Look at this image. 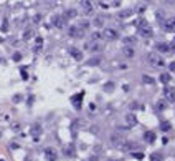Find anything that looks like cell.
Wrapping results in <instances>:
<instances>
[{
    "instance_id": "25",
    "label": "cell",
    "mask_w": 175,
    "mask_h": 161,
    "mask_svg": "<svg viewBox=\"0 0 175 161\" xmlns=\"http://www.w3.org/2000/svg\"><path fill=\"white\" fill-rule=\"evenodd\" d=\"M142 81H144V83H147V85H155V80H154L152 76H149V75H144L142 76Z\"/></svg>"
},
{
    "instance_id": "30",
    "label": "cell",
    "mask_w": 175,
    "mask_h": 161,
    "mask_svg": "<svg viewBox=\"0 0 175 161\" xmlns=\"http://www.w3.org/2000/svg\"><path fill=\"white\" fill-rule=\"evenodd\" d=\"M41 43H43V38L38 37V38H36V47H35V50H40V48H41Z\"/></svg>"
},
{
    "instance_id": "39",
    "label": "cell",
    "mask_w": 175,
    "mask_h": 161,
    "mask_svg": "<svg viewBox=\"0 0 175 161\" xmlns=\"http://www.w3.org/2000/svg\"><path fill=\"white\" fill-rule=\"evenodd\" d=\"M170 50H175V38L172 40V45H170Z\"/></svg>"
},
{
    "instance_id": "18",
    "label": "cell",
    "mask_w": 175,
    "mask_h": 161,
    "mask_svg": "<svg viewBox=\"0 0 175 161\" xmlns=\"http://www.w3.org/2000/svg\"><path fill=\"white\" fill-rule=\"evenodd\" d=\"M150 161H164V154L160 151H155V153L150 154Z\"/></svg>"
},
{
    "instance_id": "12",
    "label": "cell",
    "mask_w": 175,
    "mask_h": 161,
    "mask_svg": "<svg viewBox=\"0 0 175 161\" xmlns=\"http://www.w3.org/2000/svg\"><path fill=\"white\" fill-rule=\"evenodd\" d=\"M70 55H71L73 58H75V60H78V62H81V60H83V52H81V50H78V48H75V47L70 48Z\"/></svg>"
},
{
    "instance_id": "26",
    "label": "cell",
    "mask_w": 175,
    "mask_h": 161,
    "mask_svg": "<svg viewBox=\"0 0 175 161\" xmlns=\"http://www.w3.org/2000/svg\"><path fill=\"white\" fill-rule=\"evenodd\" d=\"M114 83L113 81H108V83H104V91H108V93H111V91H114Z\"/></svg>"
},
{
    "instance_id": "4",
    "label": "cell",
    "mask_w": 175,
    "mask_h": 161,
    "mask_svg": "<svg viewBox=\"0 0 175 161\" xmlns=\"http://www.w3.org/2000/svg\"><path fill=\"white\" fill-rule=\"evenodd\" d=\"M117 37H119V33L114 28H104L103 30V38H106V40H116Z\"/></svg>"
},
{
    "instance_id": "24",
    "label": "cell",
    "mask_w": 175,
    "mask_h": 161,
    "mask_svg": "<svg viewBox=\"0 0 175 161\" xmlns=\"http://www.w3.org/2000/svg\"><path fill=\"white\" fill-rule=\"evenodd\" d=\"M157 50L159 52H169L170 45H167V43H157Z\"/></svg>"
},
{
    "instance_id": "15",
    "label": "cell",
    "mask_w": 175,
    "mask_h": 161,
    "mask_svg": "<svg viewBox=\"0 0 175 161\" xmlns=\"http://www.w3.org/2000/svg\"><path fill=\"white\" fill-rule=\"evenodd\" d=\"M144 138H145V141H147V143H154L157 136H155L154 131H145V133H144Z\"/></svg>"
},
{
    "instance_id": "16",
    "label": "cell",
    "mask_w": 175,
    "mask_h": 161,
    "mask_svg": "<svg viewBox=\"0 0 175 161\" xmlns=\"http://www.w3.org/2000/svg\"><path fill=\"white\" fill-rule=\"evenodd\" d=\"M78 15V12L75 10V8H70V10H66L65 13H63V17L66 18V20H70V18H75Z\"/></svg>"
},
{
    "instance_id": "37",
    "label": "cell",
    "mask_w": 175,
    "mask_h": 161,
    "mask_svg": "<svg viewBox=\"0 0 175 161\" xmlns=\"http://www.w3.org/2000/svg\"><path fill=\"white\" fill-rule=\"evenodd\" d=\"M157 108H159V110H164V108H165V103H164V101H159V103H157Z\"/></svg>"
},
{
    "instance_id": "40",
    "label": "cell",
    "mask_w": 175,
    "mask_h": 161,
    "mask_svg": "<svg viewBox=\"0 0 175 161\" xmlns=\"http://www.w3.org/2000/svg\"><path fill=\"white\" fill-rule=\"evenodd\" d=\"M109 161H122V159H109Z\"/></svg>"
},
{
    "instance_id": "29",
    "label": "cell",
    "mask_w": 175,
    "mask_h": 161,
    "mask_svg": "<svg viewBox=\"0 0 175 161\" xmlns=\"http://www.w3.org/2000/svg\"><path fill=\"white\" fill-rule=\"evenodd\" d=\"M99 63H101V58H99V57H96V58H93V60L88 62V65H99Z\"/></svg>"
},
{
    "instance_id": "1",
    "label": "cell",
    "mask_w": 175,
    "mask_h": 161,
    "mask_svg": "<svg viewBox=\"0 0 175 161\" xmlns=\"http://www.w3.org/2000/svg\"><path fill=\"white\" fill-rule=\"evenodd\" d=\"M135 25H137V32H139L140 37H145V38L152 37V28H150V25L147 23V20L140 18V20L135 22Z\"/></svg>"
},
{
    "instance_id": "38",
    "label": "cell",
    "mask_w": 175,
    "mask_h": 161,
    "mask_svg": "<svg viewBox=\"0 0 175 161\" xmlns=\"http://www.w3.org/2000/svg\"><path fill=\"white\" fill-rule=\"evenodd\" d=\"M169 68H170V71H175V62H172V63H170V65H169Z\"/></svg>"
},
{
    "instance_id": "17",
    "label": "cell",
    "mask_w": 175,
    "mask_h": 161,
    "mask_svg": "<svg viewBox=\"0 0 175 161\" xmlns=\"http://www.w3.org/2000/svg\"><path fill=\"white\" fill-rule=\"evenodd\" d=\"M122 53H124V57H126V58H132V57H134V50H132V47H124V48H122Z\"/></svg>"
},
{
    "instance_id": "14",
    "label": "cell",
    "mask_w": 175,
    "mask_h": 161,
    "mask_svg": "<svg viewBox=\"0 0 175 161\" xmlns=\"http://www.w3.org/2000/svg\"><path fill=\"white\" fill-rule=\"evenodd\" d=\"M79 5L83 7L84 13H93V3H91V2H81Z\"/></svg>"
},
{
    "instance_id": "27",
    "label": "cell",
    "mask_w": 175,
    "mask_h": 161,
    "mask_svg": "<svg viewBox=\"0 0 175 161\" xmlns=\"http://www.w3.org/2000/svg\"><path fill=\"white\" fill-rule=\"evenodd\" d=\"M170 128H172L170 121H162V123H160V130H162V131H169Z\"/></svg>"
},
{
    "instance_id": "41",
    "label": "cell",
    "mask_w": 175,
    "mask_h": 161,
    "mask_svg": "<svg viewBox=\"0 0 175 161\" xmlns=\"http://www.w3.org/2000/svg\"><path fill=\"white\" fill-rule=\"evenodd\" d=\"M2 42H3V38H2V37H0V43H2Z\"/></svg>"
},
{
    "instance_id": "8",
    "label": "cell",
    "mask_w": 175,
    "mask_h": 161,
    "mask_svg": "<svg viewBox=\"0 0 175 161\" xmlns=\"http://www.w3.org/2000/svg\"><path fill=\"white\" fill-rule=\"evenodd\" d=\"M83 95H84V93H83V91H81V93H78V95H73V96H71V103H73V106H75L76 110H79V108H81Z\"/></svg>"
},
{
    "instance_id": "21",
    "label": "cell",
    "mask_w": 175,
    "mask_h": 161,
    "mask_svg": "<svg viewBox=\"0 0 175 161\" xmlns=\"http://www.w3.org/2000/svg\"><path fill=\"white\" fill-rule=\"evenodd\" d=\"M160 81H162L164 85H169L170 83V73H162V75H160Z\"/></svg>"
},
{
    "instance_id": "3",
    "label": "cell",
    "mask_w": 175,
    "mask_h": 161,
    "mask_svg": "<svg viewBox=\"0 0 175 161\" xmlns=\"http://www.w3.org/2000/svg\"><path fill=\"white\" fill-rule=\"evenodd\" d=\"M147 60H149V63H152V65H155V67H162L164 65V60L160 58V55H157V53H149Z\"/></svg>"
},
{
    "instance_id": "23",
    "label": "cell",
    "mask_w": 175,
    "mask_h": 161,
    "mask_svg": "<svg viewBox=\"0 0 175 161\" xmlns=\"http://www.w3.org/2000/svg\"><path fill=\"white\" fill-rule=\"evenodd\" d=\"M135 43V37H126L124 38V45L126 47H130V45H134Z\"/></svg>"
},
{
    "instance_id": "31",
    "label": "cell",
    "mask_w": 175,
    "mask_h": 161,
    "mask_svg": "<svg viewBox=\"0 0 175 161\" xmlns=\"http://www.w3.org/2000/svg\"><path fill=\"white\" fill-rule=\"evenodd\" d=\"M20 60H22V53L20 52L13 53V62H20Z\"/></svg>"
},
{
    "instance_id": "11",
    "label": "cell",
    "mask_w": 175,
    "mask_h": 161,
    "mask_svg": "<svg viewBox=\"0 0 175 161\" xmlns=\"http://www.w3.org/2000/svg\"><path fill=\"white\" fill-rule=\"evenodd\" d=\"M45 156H46L48 161H56V158H58L56 151L53 150V148H46V150H45Z\"/></svg>"
},
{
    "instance_id": "9",
    "label": "cell",
    "mask_w": 175,
    "mask_h": 161,
    "mask_svg": "<svg viewBox=\"0 0 175 161\" xmlns=\"http://www.w3.org/2000/svg\"><path fill=\"white\" fill-rule=\"evenodd\" d=\"M164 28L167 32H175V17H170L164 22Z\"/></svg>"
},
{
    "instance_id": "34",
    "label": "cell",
    "mask_w": 175,
    "mask_h": 161,
    "mask_svg": "<svg viewBox=\"0 0 175 161\" xmlns=\"http://www.w3.org/2000/svg\"><path fill=\"white\" fill-rule=\"evenodd\" d=\"M20 71H22V78H23V80H27V78H28L27 70H25V68H20Z\"/></svg>"
},
{
    "instance_id": "36",
    "label": "cell",
    "mask_w": 175,
    "mask_h": 161,
    "mask_svg": "<svg viewBox=\"0 0 175 161\" xmlns=\"http://www.w3.org/2000/svg\"><path fill=\"white\" fill-rule=\"evenodd\" d=\"M132 156H134V158H137V159H142L144 158L142 153H132Z\"/></svg>"
},
{
    "instance_id": "10",
    "label": "cell",
    "mask_w": 175,
    "mask_h": 161,
    "mask_svg": "<svg viewBox=\"0 0 175 161\" xmlns=\"http://www.w3.org/2000/svg\"><path fill=\"white\" fill-rule=\"evenodd\" d=\"M86 48H88V50H91V52H101L104 47L101 45L99 42H91V43H88V45H86Z\"/></svg>"
},
{
    "instance_id": "5",
    "label": "cell",
    "mask_w": 175,
    "mask_h": 161,
    "mask_svg": "<svg viewBox=\"0 0 175 161\" xmlns=\"http://www.w3.org/2000/svg\"><path fill=\"white\" fill-rule=\"evenodd\" d=\"M43 133V128H41V125H32V128H30V135H32V138L33 140H38L41 136Z\"/></svg>"
},
{
    "instance_id": "35",
    "label": "cell",
    "mask_w": 175,
    "mask_h": 161,
    "mask_svg": "<svg viewBox=\"0 0 175 161\" xmlns=\"http://www.w3.org/2000/svg\"><path fill=\"white\" fill-rule=\"evenodd\" d=\"M7 28H8V22H7V18H5V20H3V25H2V30L7 32Z\"/></svg>"
},
{
    "instance_id": "7",
    "label": "cell",
    "mask_w": 175,
    "mask_h": 161,
    "mask_svg": "<svg viewBox=\"0 0 175 161\" xmlns=\"http://www.w3.org/2000/svg\"><path fill=\"white\" fill-rule=\"evenodd\" d=\"M51 23L55 27H58V28H63V27H65V23H66V18L63 15H55L51 18Z\"/></svg>"
},
{
    "instance_id": "2",
    "label": "cell",
    "mask_w": 175,
    "mask_h": 161,
    "mask_svg": "<svg viewBox=\"0 0 175 161\" xmlns=\"http://www.w3.org/2000/svg\"><path fill=\"white\" fill-rule=\"evenodd\" d=\"M68 33H70V37H73V38H83V37H84V30H81L78 25L70 27V28H68Z\"/></svg>"
},
{
    "instance_id": "28",
    "label": "cell",
    "mask_w": 175,
    "mask_h": 161,
    "mask_svg": "<svg viewBox=\"0 0 175 161\" xmlns=\"http://www.w3.org/2000/svg\"><path fill=\"white\" fill-rule=\"evenodd\" d=\"M78 27H79L81 30H86V28L89 27V22H88V20H81L79 23H78Z\"/></svg>"
},
{
    "instance_id": "6",
    "label": "cell",
    "mask_w": 175,
    "mask_h": 161,
    "mask_svg": "<svg viewBox=\"0 0 175 161\" xmlns=\"http://www.w3.org/2000/svg\"><path fill=\"white\" fill-rule=\"evenodd\" d=\"M164 93H165V98H167V101H170V103H175V86H167Z\"/></svg>"
},
{
    "instance_id": "33",
    "label": "cell",
    "mask_w": 175,
    "mask_h": 161,
    "mask_svg": "<svg viewBox=\"0 0 175 161\" xmlns=\"http://www.w3.org/2000/svg\"><path fill=\"white\" fill-rule=\"evenodd\" d=\"M32 35H33V32H32V30H27L25 33H23V38H25V40H28V38H30Z\"/></svg>"
},
{
    "instance_id": "13",
    "label": "cell",
    "mask_w": 175,
    "mask_h": 161,
    "mask_svg": "<svg viewBox=\"0 0 175 161\" xmlns=\"http://www.w3.org/2000/svg\"><path fill=\"white\" fill-rule=\"evenodd\" d=\"M126 121L129 123V126L137 125V118H135V115H134V113H127V115H126Z\"/></svg>"
},
{
    "instance_id": "20",
    "label": "cell",
    "mask_w": 175,
    "mask_h": 161,
    "mask_svg": "<svg viewBox=\"0 0 175 161\" xmlns=\"http://www.w3.org/2000/svg\"><path fill=\"white\" fill-rule=\"evenodd\" d=\"M121 141H122V136H121V135H111V143H113L114 146L121 145Z\"/></svg>"
},
{
    "instance_id": "22",
    "label": "cell",
    "mask_w": 175,
    "mask_h": 161,
    "mask_svg": "<svg viewBox=\"0 0 175 161\" xmlns=\"http://www.w3.org/2000/svg\"><path fill=\"white\" fill-rule=\"evenodd\" d=\"M104 20H106V17H103V15H98V17L94 18V25H96V27H103Z\"/></svg>"
},
{
    "instance_id": "19",
    "label": "cell",
    "mask_w": 175,
    "mask_h": 161,
    "mask_svg": "<svg viewBox=\"0 0 175 161\" xmlns=\"http://www.w3.org/2000/svg\"><path fill=\"white\" fill-rule=\"evenodd\" d=\"M132 13H134V10H132V8H127V10H122V12H119V18H127V17H130V15H132Z\"/></svg>"
},
{
    "instance_id": "32",
    "label": "cell",
    "mask_w": 175,
    "mask_h": 161,
    "mask_svg": "<svg viewBox=\"0 0 175 161\" xmlns=\"http://www.w3.org/2000/svg\"><path fill=\"white\" fill-rule=\"evenodd\" d=\"M101 37H103V32H101V33H99V32H94V33H93V40H94V42L99 40Z\"/></svg>"
}]
</instances>
